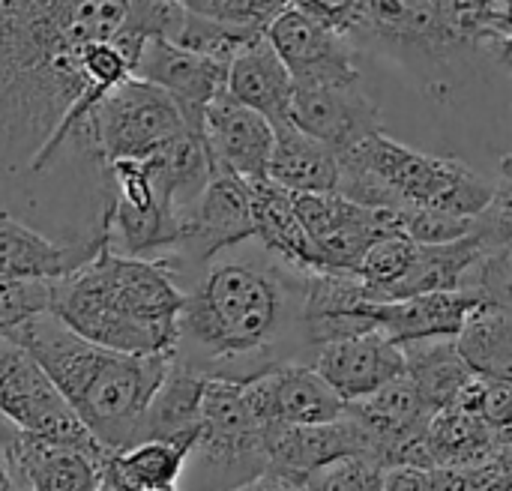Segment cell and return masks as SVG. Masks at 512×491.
I'll return each mask as SVG.
<instances>
[{
	"label": "cell",
	"instance_id": "37",
	"mask_svg": "<svg viewBox=\"0 0 512 491\" xmlns=\"http://www.w3.org/2000/svg\"><path fill=\"white\" fill-rule=\"evenodd\" d=\"M384 491H438V477L432 468L417 465H393L387 471Z\"/></svg>",
	"mask_w": 512,
	"mask_h": 491
},
{
	"label": "cell",
	"instance_id": "39",
	"mask_svg": "<svg viewBox=\"0 0 512 491\" xmlns=\"http://www.w3.org/2000/svg\"><path fill=\"white\" fill-rule=\"evenodd\" d=\"M18 435H21V432H18V429L3 417V411H0V456H3L15 441H18Z\"/></svg>",
	"mask_w": 512,
	"mask_h": 491
},
{
	"label": "cell",
	"instance_id": "30",
	"mask_svg": "<svg viewBox=\"0 0 512 491\" xmlns=\"http://www.w3.org/2000/svg\"><path fill=\"white\" fill-rule=\"evenodd\" d=\"M417 258V243L405 234H387L369 246L363 255L357 276L372 288L375 300H393L396 288L405 282Z\"/></svg>",
	"mask_w": 512,
	"mask_h": 491
},
{
	"label": "cell",
	"instance_id": "38",
	"mask_svg": "<svg viewBox=\"0 0 512 491\" xmlns=\"http://www.w3.org/2000/svg\"><path fill=\"white\" fill-rule=\"evenodd\" d=\"M234 491H309L306 486H294V483H288V480H279V477H261V480H255V483H249V486H243V489H234Z\"/></svg>",
	"mask_w": 512,
	"mask_h": 491
},
{
	"label": "cell",
	"instance_id": "32",
	"mask_svg": "<svg viewBox=\"0 0 512 491\" xmlns=\"http://www.w3.org/2000/svg\"><path fill=\"white\" fill-rule=\"evenodd\" d=\"M189 12L228 24L243 33H267V27L291 6V0H180Z\"/></svg>",
	"mask_w": 512,
	"mask_h": 491
},
{
	"label": "cell",
	"instance_id": "15",
	"mask_svg": "<svg viewBox=\"0 0 512 491\" xmlns=\"http://www.w3.org/2000/svg\"><path fill=\"white\" fill-rule=\"evenodd\" d=\"M351 456H372L366 435L351 414L327 426H288V423L267 426L270 477L288 480L294 486H306L312 474Z\"/></svg>",
	"mask_w": 512,
	"mask_h": 491
},
{
	"label": "cell",
	"instance_id": "43",
	"mask_svg": "<svg viewBox=\"0 0 512 491\" xmlns=\"http://www.w3.org/2000/svg\"><path fill=\"white\" fill-rule=\"evenodd\" d=\"M147 491H159V489H147Z\"/></svg>",
	"mask_w": 512,
	"mask_h": 491
},
{
	"label": "cell",
	"instance_id": "22",
	"mask_svg": "<svg viewBox=\"0 0 512 491\" xmlns=\"http://www.w3.org/2000/svg\"><path fill=\"white\" fill-rule=\"evenodd\" d=\"M339 177L342 156L336 150L306 135L294 123L276 126L267 180H273L291 195H324L339 189Z\"/></svg>",
	"mask_w": 512,
	"mask_h": 491
},
{
	"label": "cell",
	"instance_id": "7",
	"mask_svg": "<svg viewBox=\"0 0 512 491\" xmlns=\"http://www.w3.org/2000/svg\"><path fill=\"white\" fill-rule=\"evenodd\" d=\"M0 411L24 435L69 444L105 459L111 456L84 429L39 360L6 333H0Z\"/></svg>",
	"mask_w": 512,
	"mask_h": 491
},
{
	"label": "cell",
	"instance_id": "23",
	"mask_svg": "<svg viewBox=\"0 0 512 491\" xmlns=\"http://www.w3.org/2000/svg\"><path fill=\"white\" fill-rule=\"evenodd\" d=\"M198 429L177 438L141 441L120 453H111V459L105 462V483L114 491H177L198 441Z\"/></svg>",
	"mask_w": 512,
	"mask_h": 491
},
{
	"label": "cell",
	"instance_id": "4",
	"mask_svg": "<svg viewBox=\"0 0 512 491\" xmlns=\"http://www.w3.org/2000/svg\"><path fill=\"white\" fill-rule=\"evenodd\" d=\"M336 192L372 210H438L477 219L495 186L459 159L420 153L378 132L342 156Z\"/></svg>",
	"mask_w": 512,
	"mask_h": 491
},
{
	"label": "cell",
	"instance_id": "13",
	"mask_svg": "<svg viewBox=\"0 0 512 491\" xmlns=\"http://www.w3.org/2000/svg\"><path fill=\"white\" fill-rule=\"evenodd\" d=\"M318 369V375L348 402L369 399L381 387L402 378L405 369V351L396 345L387 333L369 330L351 339L327 342L315 348L306 360Z\"/></svg>",
	"mask_w": 512,
	"mask_h": 491
},
{
	"label": "cell",
	"instance_id": "10",
	"mask_svg": "<svg viewBox=\"0 0 512 491\" xmlns=\"http://www.w3.org/2000/svg\"><path fill=\"white\" fill-rule=\"evenodd\" d=\"M291 123L339 156L357 150L381 132V114L360 75L294 84Z\"/></svg>",
	"mask_w": 512,
	"mask_h": 491
},
{
	"label": "cell",
	"instance_id": "33",
	"mask_svg": "<svg viewBox=\"0 0 512 491\" xmlns=\"http://www.w3.org/2000/svg\"><path fill=\"white\" fill-rule=\"evenodd\" d=\"M54 282L0 279V333H12L24 321L51 312Z\"/></svg>",
	"mask_w": 512,
	"mask_h": 491
},
{
	"label": "cell",
	"instance_id": "18",
	"mask_svg": "<svg viewBox=\"0 0 512 491\" xmlns=\"http://www.w3.org/2000/svg\"><path fill=\"white\" fill-rule=\"evenodd\" d=\"M252 384L270 423L327 426L348 414V402L309 363H285Z\"/></svg>",
	"mask_w": 512,
	"mask_h": 491
},
{
	"label": "cell",
	"instance_id": "31",
	"mask_svg": "<svg viewBox=\"0 0 512 491\" xmlns=\"http://www.w3.org/2000/svg\"><path fill=\"white\" fill-rule=\"evenodd\" d=\"M462 291H471L483 306H492L512 318V243L486 249L468 270Z\"/></svg>",
	"mask_w": 512,
	"mask_h": 491
},
{
	"label": "cell",
	"instance_id": "1",
	"mask_svg": "<svg viewBox=\"0 0 512 491\" xmlns=\"http://www.w3.org/2000/svg\"><path fill=\"white\" fill-rule=\"evenodd\" d=\"M246 246L222 252L183 282L174 360L210 381L246 384L309 357L306 273L261 243Z\"/></svg>",
	"mask_w": 512,
	"mask_h": 491
},
{
	"label": "cell",
	"instance_id": "36",
	"mask_svg": "<svg viewBox=\"0 0 512 491\" xmlns=\"http://www.w3.org/2000/svg\"><path fill=\"white\" fill-rule=\"evenodd\" d=\"M363 0H291L294 9H300L303 15L339 30V33H348L354 30V21H357V9H360Z\"/></svg>",
	"mask_w": 512,
	"mask_h": 491
},
{
	"label": "cell",
	"instance_id": "2",
	"mask_svg": "<svg viewBox=\"0 0 512 491\" xmlns=\"http://www.w3.org/2000/svg\"><path fill=\"white\" fill-rule=\"evenodd\" d=\"M6 336L39 360L75 417L108 453L144 441L150 402L162 387L174 354L135 357L93 345L51 312L24 321Z\"/></svg>",
	"mask_w": 512,
	"mask_h": 491
},
{
	"label": "cell",
	"instance_id": "27",
	"mask_svg": "<svg viewBox=\"0 0 512 491\" xmlns=\"http://www.w3.org/2000/svg\"><path fill=\"white\" fill-rule=\"evenodd\" d=\"M486 252V243L480 234H468L453 243L441 246H417V258L405 282L396 288L393 300L417 297V294H438V291H462V282L468 270L477 264V258Z\"/></svg>",
	"mask_w": 512,
	"mask_h": 491
},
{
	"label": "cell",
	"instance_id": "42",
	"mask_svg": "<svg viewBox=\"0 0 512 491\" xmlns=\"http://www.w3.org/2000/svg\"><path fill=\"white\" fill-rule=\"evenodd\" d=\"M9 491H24V489H18V486H15V483H12V489H9Z\"/></svg>",
	"mask_w": 512,
	"mask_h": 491
},
{
	"label": "cell",
	"instance_id": "41",
	"mask_svg": "<svg viewBox=\"0 0 512 491\" xmlns=\"http://www.w3.org/2000/svg\"><path fill=\"white\" fill-rule=\"evenodd\" d=\"M498 57H501V60H504V63L510 66V72H512V45H510V48H504V51H501Z\"/></svg>",
	"mask_w": 512,
	"mask_h": 491
},
{
	"label": "cell",
	"instance_id": "6",
	"mask_svg": "<svg viewBox=\"0 0 512 491\" xmlns=\"http://www.w3.org/2000/svg\"><path fill=\"white\" fill-rule=\"evenodd\" d=\"M186 132L192 129L180 105L138 75L105 93L90 114L93 147L105 165L150 159Z\"/></svg>",
	"mask_w": 512,
	"mask_h": 491
},
{
	"label": "cell",
	"instance_id": "14",
	"mask_svg": "<svg viewBox=\"0 0 512 491\" xmlns=\"http://www.w3.org/2000/svg\"><path fill=\"white\" fill-rule=\"evenodd\" d=\"M135 75L162 87L186 114V123L192 132L204 135V111L207 105L228 87V66L201 54H192L186 48L171 45L168 39H147Z\"/></svg>",
	"mask_w": 512,
	"mask_h": 491
},
{
	"label": "cell",
	"instance_id": "34",
	"mask_svg": "<svg viewBox=\"0 0 512 491\" xmlns=\"http://www.w3.org/2000/svg\"><path fill=\"white\" fill-rule=\"evenodd\" d=\"M387 465L372 456L339 459L306 480L309 491H384Z\"/></svg>",
	"mask_w": 512,
	"mask_h": 491
},
{
	"label": "cell",
	"instance_id": "5",
	"mask_svg": "<svg viewBox=\"0 0 512 491\" xmlns=\"http://www.w3.org/2000/svg\"><path fill=\"white\" fill-rule=\"evenodd\" d=\"M267 426L252 381H210L198 441L177 491H234L267 477Z\"/></svg>",
	"mask_w": 512,
	"mask_h": 491
},
{
	"label": "cell",
	"instance_id": "20",
	"mask_svg": "<svg viewBox=\"0 0 512 491\" xmlns=\"http://www.w3.org/2000/svg\"><path fill=\"white\" fill-rule=\"evenodd\" d=\"M480 300L471 291H438L405 300H375L372 324L396 345L423 339H459Z\"/></svg>",
	"mask_w": 512,
	"mask_h": 491
},
{
	"label": "cell",
	"instance_id": "17",
	"mask_svg": "<svg viewBox=\"0 0 512 491\" xmlns=\"http://www.w3.org/2000/svg\"><path fill=\"white\" fill-rule=\"evenodd\" d=\"M267 39L273 42L282 63L288 66L294 84L360 75L354 66L351 36L303 15L294 6H288L267 27Z\"/></svg>",
	"mask_w": 512,
	"mask_h": 491
},
{
	"label": "cell",
	"instance_id": "29",
	"mask_svg": "<svg viewBox=\"0 0 512 491\" xmlns=\"http://www.w3.org/2000/svg\"><path fill=\"white\" fill-rule=\"evenodd\" d=\"M255 36H261V33L234 30L228 24H219V21H210L204 15H195V12H189L183 6L177 24L168 33V42L177 45V48H186L192 54H201V57H210V60H219V63L231 66V60L240 54V48L246 42H252Z\"/></svg>",
	"mask_w": 512,
	"mask_h": 491
},
{
	"label": "cell",
	"instance_id": "19",
	"mask_svg": "<svg viewBox=\"0 0 512 491\" xmlns=\"http://www.w3.org/2000/svg\"><path fill=\"white\" fill-rule=\"evenodd\" d=\"M102 243H60L33 225L0 210V279H36L57 282L87 261H93Z\"/></svg>",
	"mask_w": 512,
	"mask_h": 491
},
{
	"label": "cell",
	"instance_id": "21",
	"mask_svg": "<svg viewBox=\"0 0 512 491\" xmlns=\"http://www.w3.org/2000/svg\"><path fill=\"white\" fill-rule=\"evenodd\" d=\"M228 93L267 117L276 126L291 123L294 105V78L282 57L276 54L267 33L255 36L240 48V54L228 66Z\"/></svg>",
	"mask_w": 512,
	"mask_h": 491
},
{
	"label": "cell",
	"instance_id": "3",
	"mask_svg": "<svg viewBox=\"0 0 512 491\" xmlns=\"http://www.w3.org/2000/svg\"><path fill=\"white\" fill-rule=\"evenodd\" d=\"M186 291L165 258L102 249L54 282L51 315L81 339L135 357L174 354Z\"/></svg>",
	"mask_w": 512,
	"mask_h": 491
},
{
	"label": "cell",
	"instance_id": "25",
	"mask_svg": "<svg viewBox=\"0 0 512 491\" xmlns=\"http://www.w3.org/2000/svg\"><path fill=\"white\" fill-rule=\"evenodd\" d=\"M405 375L414 381L420 396L432 405L435 414L453 408L474 384L477 375L465 363L456 339H423L402 345Z\"/></svg>",
	"mask_w": 512,
	"mask_h": 491
},
{
	"label": "cell",
	"instance_id": "24",
	"mask_svg": "<svg viewBox=\"0 0 512 491\" xmlns=\"http://www.w3.org/2000/svg\"><path fill=\"white\" fill-rule=\"evenodd\" d=\"M252 219H255V240L282 258L285 264L312 273L318 270L315 249L306 237V228L297 216L294 195L276 186L273 180L252 183Z\"/></svg>",
	"mask_w": 512,
	"mask_h": 491
},
{
	"label": "cell",
	"instance_id": "12",
	"mask_svg": "<svg viewBox=\"0 0 512 491\" xmlns=\"http://www.w3.org/2000/svg\"><path fill=\"white\" fill-rule=\"evenodd\" d=\"M276 129L267 117L237 102L228 87L204 111V144L213 168L231 171L246 183L267 180Z\"/></svg>",
	"mask_w": 512,
	"mask_h": 491
},
{
	"label": "cell",
	"instance_id": "11",
	"mask_svg": "<svg viewBox=\"0 0 512 491\" xmlns=\"http://www.w3.org/2000/svg\"><path fill=\"white\" fill-rule=\"evenodd\" d=\"M348 414L363 429L369 453L387 468L417 465V456L435 420L432 405L420 396L408 375L381 387L369 399L348 405Z\"/></svg>",
	"mask_w": 512,
	"mask_h": 491
},
{
	"label": "cell",
	"instance_id": "35",
	"mask_svg": "<svg viewBox=\"0 0 512 491\" xmlns=\"http://www.w3.org/2000/svg\"><path fill=\"white\" fill-rule=\"evenodd\" d=\"M474 234L483 237L486 249L512 243V153L501 159V180L492 192L489 207L474 219Z\"/></svg>",
	"mask_w": 512,
	"mask_h": 491
},
{
	"label": "cell",
	"instance_id": "28",
	"mask_svg": "<svg viewBox=\"0 0 512 491\" xmlns=\"http://www.w3.org/2000/svg\"><path fill=\"white\" fill-rule=\"evenodd\" d=\"M459 351L471 372L489 384H512V318L492 309L477 306L459 333Z\"/></svg>",
	"mask_w": 512,
	"mask_h": 491
},
{
	"label": "cell",
	"instance_id": "16",
	"mask_svg": "<svg viewBox=\"0 0 512 491\" xmlns=\"http://www.w3.org/2000/svg\"><path fill=\"white\" fill-rule=\"evenodd\" d=\"M108 459L24 432L0 456L9 480L24 491H99Z\"/></svg>",
	"mask_w": 512,
	"mask_h": 491
},
{
	"label": "cell",
	"instance_id": "26",
	"mask_svg": "<svg viewBox=\"0 0 512 491\" xmlns=\"http://www.w3.org/2000/svg\"><path fill=\"white\" fill-rule=\"evenodd\" d=\"M207 384H210V378L171 360V369L150 402L147 423H144V441L177 438V435L195 432L201 426V402H204Z\"/></svg>",
	"mask_w": 512,
	"mask_h": 491
},
{
	"label": "cell",
	"instance_id": "8",
	"mask_svg": "<svg viewBox=\"0 0 512 491\" xmlns=\"http://www.w3.org/2000/svg\"><path fill=\"white\" fill-rule=\"evenodd\" d=\"M249 240H255L252 183H246L231 171L213 168L204 192L180 216V237L174 249L162 258L171 264V270L183 285L204 264Z\"/></svg>",
	"mask_w": 512,
	"mask_h": 491
},
{
	"label": "cell",
	"instance_id": "9",
	"mask_svg": "<svg viewBox=\"0 0 512 491\" xmlns=\"http://www.w3.org/2000/svg\"><path fill=\"white\" fill-rule=\"evenodd\" d=\"M297 216L315 249L318 270L357 273L369 246L396 231V216L390 210H372L348 201L339 192L324 195H294Z\"/></svg>",
	"mask_w": 512,
	"mask_h": 491
},
{
	"label": "cell",
	"instance_id": "40",
	"mask_svg": "<svg viewBox=\"0 0 512 491\" xmlns=\"http://www.w3.org/2000/svg\"><path fill=\"white\" fill-rule=\"evenodd\" d=\"M9 489H12V480H9V474H6V468H3V462H0V491Z\"/></svg>",
	"mask_w": 512,
	"mask_h": 491
}]
</instances>
